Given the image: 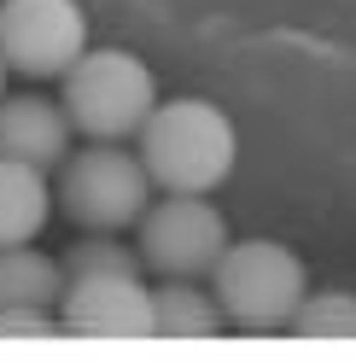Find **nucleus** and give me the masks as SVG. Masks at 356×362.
Segmentation results:
<instances>
[{
    "label": "nucleus",
    "mask_w": 356,
    "mask_h": 362,
    "mask_svg": "<svg viewBox=\"0 0 356 362\" xmlns=\"http://www.w3.org/2000/svg\"><path fill=\"white\" fill-rule=\"evenodd\" d=\"M135 158L152 181V193H216L234 175L239 134L222 105L182 94V100L152 105V117L135 134Z\"/></svg>",
    "instance_id": "f257e3e1"
},
{
    "label": "nucleus",
    "mask_w": 356,
    "mask_h": 362,
    "mask_svg": "<svg viewBox=\"0 0 356 362\" xmlns=\"http://www.w3.org/2000/svg\"><path fill=\"white\" fill-rule=\"evenodd\" d=\"M210 292L228 327L239 333H280L292 322V310L304 304V286H309V269L292 245L280 240H228V252L216 257L210 269Z\"/></svg>",
    "instance_id": "f03ea898"
},
{
    "label": "nucleus",
    "mask_w": 356,
    "mask_h": 362,
    "mask_svg": "<svg viewBox=\"0 0 356 362\" xmlns=\"http://www.w3.org/2000/svg\"><path fill=\"white\" fill-rule=\"evenodd\" d=\"M59 105L71 117V129L88 134V141H135L141 123L152 117V105H158V76H152L146 59L123 47L82 53L64 71Z\"/></svg>",
    "instance_id": "7ed1b4c3"
},
{
    "label": "nucleus",
    "mask_w": 356,
    "mask_h": 362,
    "mask_svg": "<svg viewBox=\"0 0 356 362\" xmlns=\"http://www.w3.org/2000/svg\"><path fill=\"white\" fill-rule=\"evenodd\" d=\"M53 205L71 216L82 234H123V228H135L141 211L152 205V181H146L141 158L123 141H94V146L64 152Z\"/></svg>",
    "instance_id": "20e7f679"
},
{
    "label": "nucleus",
    "mask_w": 356,
    "mask_h": 362,
    "mask_svg": "<svg viewBox=\"0 0 356 362\" xmlns=\"http://www.w3.org/2000/svg\"><path fill=\"white\" fill-rule=\"evenodd\" d=\"M135 252L158 281H205L216 257L228 252V222L205 193H164L135 222Z\"/></svg>",
    "instance_id": "39448f33"
},
{
    "label": "nucleus",
    "mask_w": 356,
    "mask_h": 362,
    "mask_svg": "<svg viewBox=\"0 0 356 362\" xmlns=\"http://www.w3.org/2000/svg\"><path fill=\"white\" fill-rule=\"evenodd\" d=\"M88 53V18L76 0H0V59L30 82H53Z\"/></svg>",
    "instance_id": "423d86ee"
},
{
    "label": "nucleus",
    "mask_w": 356,
    "mask_h": 362,
    "mask_svg": "<svg viewBox=\"0 0 356 362\" xmlns=\"http://www.w3.org/2000/svg\"><path fill=\"white\" fill-rule=\"evenodd\" d=\"M59 327L100 339H152V286L141 275H82L64 281Z\"/></svg>",
    "instance_id": "0eeeda50"
},
{
    "label": "nucleus",
    "mask_w": 356,
    "mask_h": 362,
    "mask_svg": "<svg viewBox=\"0 0 356 362\" xmlns=\"http://www.w3.org/2000/svg\"><path fill=\"white\" fill-rule=\"evenodd\" d=\"M71 117L47 94H0V158L30 170H59L71 152Z\"/></svg>",
    "instance_id": "6e6552de"
},
{
    "label": "nucleus",
    "mask_w": 356,
    "mask_h": 362,
    "mask_svg": "<svg viewBox=\"0 0 356 362\" xmlns=\"http://www.w3.org/2000/svg\"><path fill=\"white\" fill-rule=\"evenodd\" d=\"M53 216V187H47V170H30V164H12L0 158V245H24L47 228Z\"/></svg>",
    "instance_id": "1a4fd4ad"
},
{
    "label": "nucleus",
    "mask_w": 356,
    "mask_h": 362,
    "mask_svg": "<svg viewBox=\"0 0 356 362\" xmlns=\"http://www.w3.org/2000/svg\"><path fill=\"white\" fill-rule=\"evenodd\" d=\"M228 327L216 292H205L198 281H175L164 275V286H152V333L164 339H210Z\"/></svg>",
    "instance_id": "9d476101"
},
{
    "label": "nucleus",
    "mask_w": 356,
    "mask_h": 362,
    "mask_svg": "<svg viewBox=\"0 0 356 362\" xmlns=\"http://www.w3.org/2000/svg\"><path fill=\"white\" fill-rule=\"evenodd\" d=\"M64 298V269L59 257L35 252V245H0V310L12 304H41V310H59Z\"/></svg>",
    "instance_id": "9b49d317"
},
{
    "label": "nucleus",
    "mask_w": 356,
    "mask_h": 362,
    "mask_svg": "<svg viewBox=\"0 0 356 362\" xmlns=\"http://www.w3.org/2000/svg\"><path fill=\"white\" fill-rule=\"evenodd\" d=\"M64 281H82V275H146V263L135 245H123L117 234H88V240H71V252L59 257Z\"/></svg>",
    "instance_id": "f8f14e48"
},
{
    "label": "nucleus",
    "mask_w": 356,
    "mask_h": 362,
    "mask_svg": "<svg viewBox=\"0 0 356 362\" xmlns=\"http://www.w3.org/2000/svg\"><path fill=\"white\" fill-rule=\"evenodd\" d=\"M286 327L309 333V339H356V292H345V286L304 292V304L292 310Z\"/></svg>",
    "instance_id": "ddd939ff"
},
{
    "label": "nucleus",
    "mask_w": 356,
    "mask_h": 362,
    "mask_svg": "<svg viewBox=\"0 0 356 362\" xmlns=\"http://www.w3.org/2000/svg\"><path fill=\"white\" fill-rule=\"evenodd\" d=\"M47 333H59V310H41V304L0 310V339H47Z\"/></svg>",
    "instance_id": "4468645a"
},
{
    "label": "nucleus",
    "mask_w": 356,
    "mask_h": 362,
    "mask_svg": "<svg viewBox=\"0 0 356 362\" xmlns=\"http://www.w3.org/2000/svg\"><path fill=\"white\" fill-rule=\"evenodd\" d=\"M6 76H12V71H6V59H0V94H6Z\"/></svg>",
    "instance_id": "2eb2a0df"
}]
</instances>
